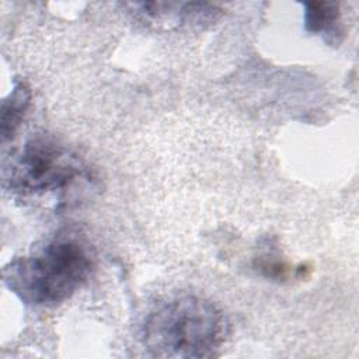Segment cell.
<instances>
[{"mask_svg": "<svg viewBox=\"0 0 359 359\" xmlns=\"http://www.w3.org/2000/svg\"><path fill=\"white\" fill-rule=\"evenodd\" d=\"M94 258L74 237H56L38 251L4 268V283L24 303L55 306L67 300L88 279Z\"/></svg>", "mask_w": 359, "mask_h": 359, "instance_id": "obj_2", "label": "cell"}, {"mask_svg": "<svg viewBox=\"0 0 359 359\" xmlns=\"http://www.w3.org/2000/svg\"><path fill=\"white\" fill-rule=\"evenodd\" d=\"M31 101V90L24 81H15L11 93L1 102V137H13Z\"/></svg>", "mask_w": 359, "mask_h": 359, "instance_id": "obj_5", "label": "cell"}, {"mask_svg": "<svg viewBox=\"0 0 359 359\" xmlns=\"http://www.w3.org/2000/svg\"><path fill=\"white\" fill-rule=\"evenodd\" d=\"M83 172L81 161L48 135L32 136L7 168L8 188L22 196H38L63 189Z\"/></svg>", "mask_w": 359, "mask_h": 359, "instance_id": "obj_3", "label": "cell"}, {"mask_svg": "<svg viewBox=\"0 0 359 359\" xmlns=\"http://www.w3.org/2000/svg\"><path fill=\"white\" fill-rule=\"evenodd\" d=\"M230 335L224 313L210 300L182 296L161 304L143 324L144 346L160 358H210Z\"/></svg>", "mask_w": 359, "mask_h": 359, "instance_id": "obj_1", "label": "cell"}, {"mask_svg": "<svg viewBox=\"0 0 359 359\" xmlns=\"http://www.w3.org/2000/svg\"><path fill=\"white\" fill-rule=\"evenodd\" d=\"M304 6V28L311 34H321L324 39L337 38L342 34L339 27L341 11L339 4L334 1H306Z\"/></svg>", "mask_w": 359, "mask_h": 359, "instance_id": "obj_4", "label": "cell"}]
</instances>
